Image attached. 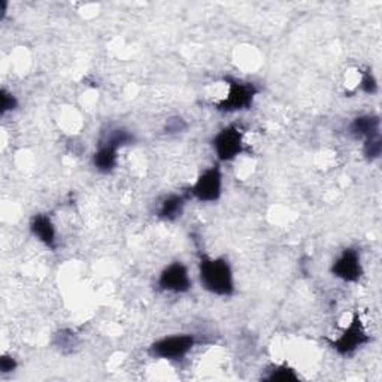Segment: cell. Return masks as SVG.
<instances>
[{"mask_svg": "<svg viewBox=\"0 0 382 382\" xmlns=\"http://www.w3.org/2000/svg\"><path fill=\"white\" fill-rule=\"evenodd\" d=\"M199 278L201 287L212 295L232 296L234 293L233 272L226 258H201Z\"/></svg>", "mask_w": 382, "mask_h": 382, "instance_id": "cell-1", "label": "cell"}, {"mask_svg": "<svg viewBox=\"0 0 382 382\" xmlns=\"http://www.w3.org/2000/svg\"><path fill=\"white\" fill-rule=\"evenodd\" d=\"M332 274L345 283H357L363 276V266L358 251L354 248L344 250L333 263Z\"/></svg>", "mask_w": 382, "mask_h": 382, "instance_id": "cell-7", "label": "cell"}, {"mask_svg": "<svg viewBox=\"0 0 382 382\" xmlns=\"http://www.w3.org/2000/svg\"><path fill=\"white\" fill-rule=\"evenodd\" d=\"M267 381H297L299 376L293 369L283 365V366H275L272 370H269V375L264 376Z\"/></svg>", "mask_w": 382, "mask_h": 382, "instance_id": "cell-13", "label": "cell"}, {"mask_svg": "<svg viewBox=\"0 0 382 382\" xmlns=\"http://www.w3.org/2000/svg\"><path fill=\"white\" fill-rule=\"evenodd\" d=\"M17 105H18L17 99L10 93H8L6 90H2V115H5L9 111H14Z\"/></svg>", "mask_w": 382, "mask_h": 382, "instance_id": "cell-17", "label": "cell"}, {"mask_svg": "<svg viewBox=\"0 0 382 382\" xmlns=\"http://www.w3.org/2000/svg\"><path fill=\"white\" fill-rule=\"evenodd\" d=\"M213 150L221 162H230L243 151L242 133L238 127L222 129L213 139Z\"/></svg>", "mask_w": 382, "mask_h": 382, "instance_id": "cell-6", "label": "cell"}, {"mask_svg": "<svg viewBox=\"0 0 382 382\" xmlns=\"http://www.w3.org/2000/svg\"><path fill=\"white\" fill-rule=\"evenodd\" d=\"M133 142V134L129 133L127 130H122V129H118V130H114L109 133L108 139L104 142V143H108V145H112V147L115 148H121L125 147V145H129Z\"/></svg>", "mask_w": 382, "mask_h": 382, "instance_id": "cell-14", "label": "cell"}, {"mask_svg": "<svg viewBox=\"0 0 382 382\" xmlns=\"http://www.w3.org/2000/svg\"><path fill=\"white\" fill-rule=\"evenodd\" d=\"M118 163V148L112 147V145L102 143L99 147V150L93 155V166L96 167V171L108 174L115 169V166Z\"/></svg>", "mask_w": 382, "mask_h": 382, "instance_id": "cell-11", "label": "cell"}, {"mask_svg": "<svg viewBox=\"0 0 382 382\" xmlns=\"http://www.w3.org/2000/svg\"><path fill=\"white\" fill-rule=\"evenodd\" d=\"M381 151H382L381 136H376V138L365 141V150H363V153H365V155L367 157L369 160L378 159V157L381 155Z\"/></svg>", "mask_w": 382, "mask_h": 382, "instance_id": "cell-15", "label": "cell"}, {"mask_svg": "<svg viewBox=\"0 0 382 382\" xmlns=\"http://www.w3.org/2000/svg\"><path fill=\"white\" fill-rule=\"evenodd\" d=\"M159 287L169 293H187L191 288L188 269L183 263H172L159 276Z\"/></svg>", "mask_w": 382, "mask_h": 382, "instance_id": "cell-8", "label": "cell"}, {"mask_svg": "<svg viewBox=\"0 0 382 382\" xmlns=\"http://www.w3.org/2000/svg\"><path fill=\"white\" fill-rule=\"evenodd\" d=\"M184 206H185V199L183 196L172 194L162 201L160 209H159V217L167 221H175L176 218L181 217Z\"/></svg>", "mask_w": 382, "mask_h": 382, "instance_id": "cell-12", "label": "cell"}, {"mask_svg": "<svg viewBox=\"0 0 382 382\" xmlns=\"http://www.w3.org/2000/svg\"><path fill=\"white\" fill-rule=\"evenodd\" d=\"M15 369H17L15 358H13L10 355H2V358H0V370H2V374L14 372Z\"/></svg>", "mask_w": 382, "mask_h": 382, "instance_id": "cell-18", "label": "cell"}, {"mask_svg": "<svg viewBox=\"0 0 382 382\" xmlns=\"http://www.w3.org/2000/svg\"><path fill=\"white\" fill-rule=\"evenodd\" d=\"M229 92L227 96L224 97L221 102L217 105V108L222 112H238L251 108L254 97L257 96L258 90L251 83H243L238 80H227Z\"/></svg>", "mask_w": 382, "mask_h": 382, "instance_id": "cell-2", "label": "cell"}, {"mask_svg": "<svg viewBox=\"0 0 382 382\" xmlns=\"http://www.w3.org/2000/svg\"><path fill=\"white\" fill-rule=\"evenodd\" d=\"M194 344L196 339L191 334L167 336L150 346V354L157 358H163V360H179L191 351Z\"/></svg>", "mask_w": 382, "mask_h": 382, "instance_id": "cell-3", "label": "cell"}, {"mask_svg": "<svg viewBox=\"0 0 382 382\" xmlns=\"http://www.w3.org/2000/svg\"><path fill=\"white\" fill-rule=\"evenodd\" d=\"M370 341L369 334L365 329V325L358 316H354L351 323L348 324V327L339 334V338H336L334 341L330 342V346L333 350L342 354V355H348L354 353L357 348H360L362 345L367 344Z\"/></svg>", "mask_w": 382, "mask_h": 382, "instance_id": "cell-4", "label": "cell"}, {"mask_svg": "<svg viewBox=\"0 0 382 382\" xmlns=\"http://www.w3.org/2000/svg\"><path fill=\"white\" fill-rule=\"evenodd\" d=\"M350 133L355 138H365V141L381 136L379 118L375 115L357 117L350 126Z\"/></svg>", "mask_w": 382, "mask_h": 382, "instance_id": "cell-10", "label": "cell"}, {"mask_svg": "<svg viewBox=\"0 0 382 382\" xmlns=\"http://www.w3.org/2000/svg\"><path fill=\"white\" fill-rule=\"evenodd\" d=\"M360 87L365 93L367 94H372L375 93L378 90V84H376V80L374 78V75L370 73V71H366V73H363V78H362V83H360Z\"/></svg>", "mask_w": 382, "mask_h": 382, "instance_id": "cell-16", "label": "cell"}, {"mask_svg": "<svg viewBox=\"0 0 382 382\" xmlns=\"http://www.w3.org/2000/svg\"><path fill=\"white\" fill-rule=\"evenodd\" d=\"M30 230L36 236V238L43 243L50 246V248H55V238H57V233H55V227L48 215H35L30 221Z\"/></svg>", "mask_w": 382, "mask_h": 382, "instance_id": "cell-9", "label": "cell"}, {"mask_svg": "<svg viewBox=\"0 0 382 382\" xmlns=\"http://www.w3.org/2000/svg\"><path fill=\"white\" fill-rule=\"evenodd\" d=\"M222 190V175L218 166L201 174L194 185L190 188V194L200 201H217Z\"/></svg>", "mask_w": 382, "mask_h": 382, "instance_id": "cell-5", "label": "cell"}]
</instances>
